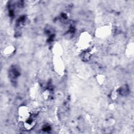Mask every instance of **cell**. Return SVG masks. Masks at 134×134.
<instances>
[{
	"label": "cell",
	"instance_id": "obj_1",
	"mask_svg": "<svg viewBox=\"0 0 134 134\" xmlns=\"http://www.w3.org/2000/svg\"><path fill=\"white\" fill-rule=\"evenodd\" d=\"M19 118L23 122H25L30 118V112L27 107H22L19 109Z\"/></svg>",
	"mask_w": 134,
	"mask_h": 134
}]
</instances>
